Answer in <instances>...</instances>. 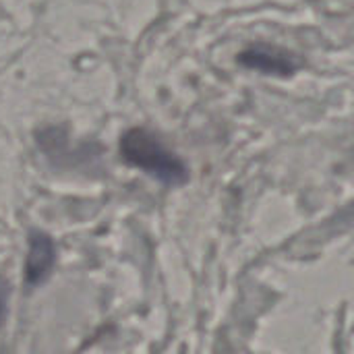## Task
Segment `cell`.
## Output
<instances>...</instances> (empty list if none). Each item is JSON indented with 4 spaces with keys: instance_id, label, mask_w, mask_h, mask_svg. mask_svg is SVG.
<instances>
[{
    "instance_id": "6da1fadb",
    "label": "cell",
    "mask_w": 354,
    "mask_h": 354,
    "mask_svg": "<svg viewBox=\"0 0 354 354\" xmlns=\"http://www.w3.org/2000/svg\"><path fill=\"white\" fill-rule=\"evenodd\" d=\"M120 153L122 158L147 172L149 176L158 178L164 185L180 187L189 180V170L178 156H174L156 135L143 129H131L120 139Z\"/></svg>"
},
{
    "instance_id": "3957f363",
    "label": "cell",
    "mask_w": 354,
    "mask_h": 354,
    "mask_svg": "<svg viewBox=\"0 0 354 354\" xmlns=\"http://www.w3.org/2000/svg\"><path fill=\"white\" fill-rule=\"evenodd\" d=\"M241 62L251 68H259L263 73H274V75H290L297 68V64L286 54L268 46L249 48L247 52L241 54Z\"/></svg>"
},
{
    "instance_id": "7a4b0ae2",
    "label": "cell",
    "mask_w": 354,
    "mask_h": 354,
    "mask_svg": "<svg viewBox=\"0 0 354 354\" xmlns=\"http://www.w3.org/2000/svg\"><path fill=\"white\" fill-rule=\"evenodd\" d=\"M56 263V247L54 241L39 230L29 234V247L25 257V282L27 286H37L48 280Z\"/></svg>"
},
{
    "instance_id": "277c9868",
    "label": "cell",
    "mask_w": 354,
    "mask_h": 354,
    "mask_svg": "<svg viewBox=\"0 0 354 354\" xmlns=\"http://www.w3.org/2000/svg\"><path fill=\"white\" fill-rule=\"evenodd\" d=\"M8 297H10V286H8V282L0 276V326L4 324L6 313H8Z\"/></svg>"
}]
</instances>
